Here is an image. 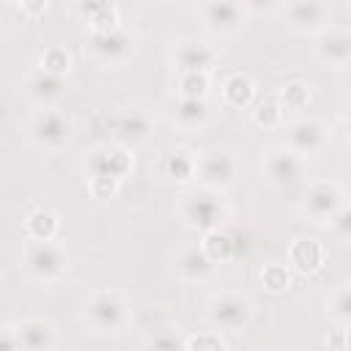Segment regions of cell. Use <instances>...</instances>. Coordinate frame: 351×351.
<instances>
[{
	"label": "cell",
	"instance_id": "cell-1",
	"mask_svg": "<svg viewBox=\"0 0 351 351\" xmlns=\"http://www.w3.org/2000/svg\"><path fill=\"white\" fill-rule=\"evenodd\" d=\"M129 296L118 288H99L85 299V324L93 332H121L129 324Z\"/></svg>",
	"mask_w": 351,
	"mask_h": 351
},
{
	"label": "cell",
	"instance_id": "cell-2",
	"mask_svg": "<svg viewBox=\"0 0 351 351\" xmlns=\"http://www.w3.org/2000/svg\"><path fill=\"white\" fill-rule=\"evenodd\" d=\"M178 214H181V219H184L186 228H192L197 233H206V230L222 225V219L228 217V208H225L222 192L208 189V186H200L195 192L181 195Z\"/></svg>",
	"mask_w": 351,
	"mask_h": 351
},
{
	"label": "cell",
	"instance_id": "cell-3",
	"mask_svg": "<svg viewBox=\"0 0 351 351\" xmlns=\"http://www.w3.org/2000/svg\"><path fill=\"white\" fill-rule=\"evenodd\" d=\"M255 304L241 291H219L206 302V321L219 332H241L250 326Z\"/></svg>",
	"mask_w": 351,
	"mask_h": 351
},
{
	"label": "cell",
	"instance_id": "cell-4",
	"mask_svg": "<svg viewBox=\"0 0 351 351\" xmlns=\"http://www.w3.org/2000/svg\"><path fill=\"white\" fill-rule=\"evenodd\" d=\"M22 263L33 280L58 282L66 274L71 258H69V250L52 239V241H30L22 252Z\"/></svg>",
	"mask_w": 351,
	"mask_h": 351
},
{
	"label": "cell",
	"instance_id": "cell-5",
	"mask_svg": "<svg viewBox=\"0 0 351 351\" xmlns=\"http://www.w3.org/2000/svg\"><path fill=\"white\" fill-rule=\"evenodd\" d=\"M27 137L44 151H60L74 137V121L58 107H41L27 123Z\"/></svg>",
	"mask_w": 351,
	"mask_h": 351
},
{
	"label": "cell",
	"instance_id": "cell-6",
	"mask_svg": "<svg viewBox=\"0 0 351 351\" xmlns=\"http://www.w3.org/2000/svg\"><path fill=\"white\" fill-rule=\"evenodd\" d=\"M239 170H241L239 156H236L230 148H208V151L197 154L195 178L200 181V186L225 192V189H230V186L236 184Z\"/></svg>",
	"mask_w": 351,
	"mask_h": 351
},
{
	"label": "cell",
	"instance_id": "cell-7",
	"mask_svg": "<svg viewBox=\"0 0 351 351\" xmlns=\"http://www.w3.org/2000/svg\"><path fill=\"white\" fill-rule=\"evenodd\" d=\"M280 14L296 36H318L332 22V8L326 0H282Z\"/></svg>",
	"mask_w": 351,
	"mask_h": 351
},
{
	"label": "cell",
	"instance_id": "cell-8",
	"mask_svg": "<svg viewBox=\"0 0 351 351\" xmlns=\"http://www.w3.org/2000/svg\"><path fill=\"white\" fill-rule=\"evenodd\" d=\"M134 170V156L132 148L121 143H99L88 151L85 156V173L88 176H112V178H126Z\"/></svg>",
	"mask_w": 351,
	"mask_h": 351
},
{
	"label": "cell",
	"instance_id": "cell-9",
	"mask_svg": "<svg viewBox=\"0 0 351 351\" xmlns=\"http://www.w3.org/2000/svg\"><path fill=\"white\" fill-rule=\"evenodd\" d=\"M200 19L211 36H236L247 22V8L241 0H206L200 5Z\"/></svg>",
	"mask_w": 351,
	"mask_h": 351
},
{
	"label": "cell",
	"instance_id": "cell-10",
	"mask_svg": "<svg viewBox=\"0 0 351 351\" xmlns=\"http://www.w3.org/2000/svg\"><path fill=\"white\" fill-rule=\"evenodd\" d=\"M19 90L25 93L27 101H33V104H38V107H52L58 99H63V96L69 93V82H66V77L52 74V71L36 66V69H30V71L22 77Z\"/></svg>",
	"mask_w": 351,
	"mask_h": 351
},
{
	"label": "cell",
	"instance_id": "cell-11",
	"mask_svg": "<svg viewBox=\"0 0 351 351\" xmlns=\"http://www.w3.org/2000/svg\"><path fill=\"white\" fill-rule=\"evenodd\" d=\"M304 156H299L296 151H291L288 145H280V148H269L263 154V162H261V173L263 178L271 184V186H293L302 173H304V165H302Z\"/></svg>",
	"mask_w": 351,
	"mask_h": 351
},
{
	"label": "cell",
	"instance_id": "cell-12",
	"mask_svg": "<svg viewBox=\"0 0 351 351\" xmlns=\"http://www.w3.org/2000/svg\"><path fill=\"white\" fill-rule=\"evenodd\" d=\"M340 206H343V192L335 181H326V178L307 184V189L302 195V211L313 222H329Z\"/></svg>",
	"mask_w": 351,
	"mask_h": 351
},
{
	"label": "cell",
	"instance_id": "cell-13",
	"mask_svg": "<svg viewBox=\"0 0 351 351\" xmlns=\"http://www.w3.org/2000/svg\"><path fill=\"white\" fill-rule=\"evenodd\" d=\"M110 132H112V140L126 145V148H134V145H143L151 132H154V118L145 112V110H118L112 112L110 118Z\"/></svg>",
	"mask_w": 351,
	"mask_h": 351
},
{
	"label": "cell",
	"instance_id": "cell-14",
	"mask_svg": "<svg viewBox=\"0 0 351 351\" xmlns=\"http://www.w3.org/2000/svg\"><path fill=\"white\" fill-rule=\"evenodd\" d=\"M173 66H176L178 74L181 71H206V74H211L214 66H217V49L203 38L184 36L173 47Z\"/></svg>",
	"mask_w": 351,
	"mask_h": 351
},
{
	"label": "cell",
	"instance_id": "cell-15",
	"mask_svg": "<svg viewBox=\"0 0 351 351\" xmlns=\"http://www.w3.org/2000/svg\"><path fill=\"white\" fill-rule=\"evenodd\" d=\"M329 145V129L318 118H299L288 126V148L299 156L321 154Z\"/></svg>",
	"mask_w": 351,
	"mask_h": 351
},
{
	"label": "cell",
	"instance_id": "cell-16",
	"mask_svg": "<svg viewBox=\"0 0 351 351\" xmlns=\"http://www.w3.org/2000/svg\"><path fill=\"white\" fill-rule=\"evenodd\" d=\"M90 52L104 66H123L132 55V36L123 27L90 33Z\"/></svg>",
	"mask_w": 351,
	"mask_h": 351
},
{
	"label": "cell",
	"instance_id": "cell-17",
	"mask_svg": "<svg viewBox=\"0 0 351 351\" xmlns=\"http://www.w3.org/2000/svg\"><path fill=\"white\" fill-rule=\"evenodd\" d=\"M315 58L324 66L343 69L351 63V33L340 27H326L315 36Z\"/></svg>",
	"mask_w": 351,
	"mask_h": 351
},
{
	"label": "cell",
	"instance_id": "cell-18",
	"mask_svg": "<svg viewBox=\"0 0 351 351\" xmlns=\"http://www.w3.org/2000/svg\"><path fill=\"white\" fill-rule=\"evenodd\" d=\"M214 269H217V263L206 255V250L200 244H189L173 258V271L184 282H206L214 274Z\"/></svg>",
	"mask_w": 351,
	"mask_h": 351
},
{
	"label": "cell",
	"instance_id": "cell-19",
	"mask_svg": "<svg viewBox=\"0 0 351 351\" xmlns=\"http://www.w3.org/2000/svg\"><path fill=\"white\" fill-rule=\"evenodd\" d=\"M326 263V250L321 241L315 239H307V236H299L291 241L288 247V266L296 271V274H315L321 271Z\"/></svg>",
	"mask_w": 351,
	"mask_h": 351
},
{
	"label": "cell",
	"instance_id": "cell-20",
	"mask_svg": "<svg viewBox=\"0 0 351 351\" xmlns=\"http://www.w3.org/2000/svg\"><path fill=\"white\" fill-rule=\"evenodd\" d=\"M14 332H16V343H19V351H49L58 346V335L55 329L41 321V318H22L14 324Z\"/></svg>",
	"mask_w": 351,
	"mask_h": 351
},
{
	"label": "cell",
	"instance_id": "cell-21",
	"mask_svg": "<svg viewBox=\"0 0 351 351\" xmlns=\"http://www.w3.org/2000/svg\"><path fill=\"white\" fill-rule=\"evenodd\" d=\"M208 101L206 99H189V96H178V101L173 104V121L186 129V132H197L208 123Z\"/></svg>",
	"mask_w": 351,
	"mask_h": 351
},
{
	"label": "cell",
	"instance_id": "cell-22",
	"mask_svg": "<svg viewBox=\"0 0 351 351\" xmlns=\"http://www.w3.org/2000/svg\"><path fill=\"white\" fill-rule=\"evenodd\" d=\"M200 247L206 250V255H208L214 263H225V261H230V258L239 255V241H236L233 230H228V228H222V225L206 230L203 239H200Z\"/></svg>",
	"mask_w": 351,
	"mask_h": 351
},
{
	"label": "cell",
	"instance_id": "cell-23",
	"mask_svg": "<svg viewBox=\"0 0 351 351\" xmlns=\"http://www.w3.org/2000/svg\"><path fill=\"white\" fill-rule=\"evenodd\" d=\"M255 82L247 77V74H230L225 82H222V101L228 107H236V110H247L255 104Z\"/></svg>",
	"mask_w": 351,
	"mask_h": 351
},
{
	"label": "cell",
	"instance_id": "cell-24",
	"mask_svg": "<svg viewBox=\"0 0 351 351\" xmlns=\"http://www.w3.org/2000/svg\"><path fill=\"white\" fill-rule=\"evenodd\" d=\"M60 230V217L52 208H36L25 219V236L30 241H52L58 239Z\"/></svg>",
	"mask_w": 351,
	"mask_h": 351
},
{
	"label": "cell",
	"instance_id": "cell-25",
	"mask_svg": "<svg viewBox=\"0 0 351 351\" xmlns=\"http://www.w3.org/2000/svg\"><path fill=\"white\" fill-rule=\"evenodd\" d=\"M326 315L335 324L351 329V282H340V285H335L329 291V296H326Z\"/></svg>",
	"mask_w": 351,
	"mask_h": 351
},
{
	"label": "cell",
	"instance_id": "cell-26",
	"mask_svg": "<svg viewBox=\"0 0 351 351\" xmlns=\"http://www.w3.org/2000/svg\"><path fill=\"white\" fill-rule=\"evenodd\" d=\"M85 16H88V25H90V33H104V30L121 27V14H118L112 0H99V3L88 5Z\"/></svg>",
	"mask_w": 351,
	"mask_h": 351
},
{
	"label": "cell",
	"instance_id": "cell-27",
	"mask_svg": "<svg viewBox=\"0 0 351 351\" xmlns=\"http://www.w3.org/2000/svg\"><path fill=\"white\" fill-rule=\"evenodd\" d=\"M195 170H197V156H192L184 148H176V151H170L165 156V176H170L178 184L192 181L195 178Z\"/></svg>",
	"mask_w": 351,
	"mask_h": 351
},
{
	"label": "cell",
	"instance_id": "cell-28",
	"mask_svg": "<svg viewBox=\"0 0 351 351\" xmlns=\"http://www.w3.org/2000/svg\"><path fill=\"white\" fill-rule=\"evenodd\" d=\"M282 118H285V107H282L280 96H266V99H261V101L252 104V121L258 126L274 129V126L282 123Z\"/></svg>",
	"mask_w": 351,
	"mask_h": 351
},
{
	"label": "cell",
	"instance_id": "cell-29",
	"mask_svg": "<svg viewBox=\"0 0 351 351\" xmlns=\"http://www.w3.org/2000/svg\"><path fill=\"white\" fill-rule=\"evenodd\" d=\"M291 266L288 263H277V261H269L261 266V285L269 291V293H282L288 285H291Z\"/></svg>",
	"mask_w": 351,
	"mask_h": 351
},
{
	"label": "cell",
	"instance_id": "cell-30",
	"mask_svg": "<svg viewBox=\"0 0 351 351\" xmlns=\"http://www.w3.org/2000/svg\"><path fill=\"white\" fill-rule=\"evenodd\" d=\"M38 66L52 71V74H60L66 77L71 71V52L60 44H52V47H44L41 55H38Z\"/></svg>",
	"mask_w": 351,
	"mask_h": 351
},
{
	"label": "cell",
	"instance_id": "cell-31",
	"mask_svg": "<svg viewBox=\"0 0 351 351\" xmlns=\"http://www.w3.org/2000/svg\"><path fill=\"white\" fill-rule=\"evenodd\" d=\"M184 348L189 351H228L230 343L222 337L219 329H203V332H195L189 337H184Z\"/></svg>",
	"mask_w": 351,
	"mask_h": 351
},
{
	"label": "cell",
	"instance_id": "cell-32",
	"mask_svg": "<svg viewBox=\"0 0 351 351\" xmlns=\"http://www.w3.org/2000/svg\"><path fill=\"white\" fill-rule=\"evenodd\" d=\"M211 88V77L206 71H181L178 74V96L206 99Z\"/></svg>",
	"mask_w": 351,
	"mask_h": 351
},
{
	"label": "cell",
	"instance_id": "cell-33",
	"mask_svg": "<svg viewBox=\"0 0 351 351\" xmlns=\"http://www.w3.org/2000/svg\"><path fill=\"white\" fill-rule=\"evenodd\" d=\"M280 101H282L285 110H304L310 104V88L302 80L285 82L282 90H280Z\"/></svg>",
	"mask_w": 351,
	"mask_h": 351
},
{
	"label": "cell",
	"instance_id": "cell-34",
	"mask_svg": "<svg viewBox=\"0 0 351 351\" xmlns=\"http://www.w3.org/2000/svg\"><path fill=\"white\" fill-rule=\"evenodd\" d=\"M121 189V178H112V176H88V192L99 200H107V197H115Z\"/></svg>",
	"mask_w": 351,
	"mask_h": 351
},
{
	"label": "cell",
	"instance_id": "cell-35",
	"mask_svg": "<svg viewBox=\"0 0 351 351\" xmlns=\"http://www.w3.org/2000/svg\"><path fill=\"white\" fill-rule=\"evenodd\" d=\"M332 228V233L340 239V241H351V206H340L337 214L326 222Z\"/></svg>",
	"mask_w": 351,
	"mask_h": 351
},
{
	"label": "cell",
	"instance_id": "cell-36",
	"mask_svg": "<svg viewBox=\"0 0 351 351\" xmlns=\"http://www.w3.org/2000/svg\"><path fill=\"white\" fill-rule=\"evenodd\" d=\"M247 14H271L282 5V0H241Z\"/></svg>",
	"mask_w": 351,
	"mask_h": 351
},
{
	"label": "cell",
	"instance_id": "cell-37",
	"mask_svg": "<svg viewBox=\"0 0 351 351\" xmlns=\"http://www.w3.org/2000/svg\"><path fill=\"white\" fill-rule=\"evenodd\" d=\"M324 343H326L329 348H346V346H348V329H346V326H340V324H335V329H332V332H326Z\"/></svg>",
	"mask_w": 351,
	"mask_h": 351
},
{
	"label": "cell",
	"instance_id": "cell-38",
	"mask_svg": "<svg viewBox=\"0 0 351 351\" xmlns=\"http://www.w3.org/2000/svg\"><path fill=\"white\" fill-rule=\"evenodd\" d=\"M16 5H19V11H22L25 16H30V19H36V16H41V14L47 11V5H49V0H19Z\"/></svg>",
	"mask_w": 351,
	"mask_h": 351
},
{
	"label": "cell",
	"instance_id": "cell-39",
	"mask_svg": "<svg viewBox=\"0 0 351 351\" xmlns=\"http://www.w3.org/2000/svg\"><path fill=\"white\" fill-rule=\"evenodd\" d=\"M0 351H19L14 324H5V326H3V332H0Z\"/></svg>",
	"mask_w": 351,
	"mask_h": 351
},
{
	"label": "cell",
	"instance_id": "cell-40",
	"mask_svg": "<svg viewBox=\"0 0 351 351\" xmlns=\"http://www.w3.org/2000/svg\"><path fill=\"white\" fill-rule=\"evenodd\" d=\"M340 82H343V88H346V90L351 93V63L340 69Z\"/></svg>",
	"mask_w": 351,
	"mask_h": 351
},
{
	"label": "cell",
	"instance_id": "cell-41",
	"mask_svg": "<svg viewBox=\"0 0 351 351\" xmlns=\"http://www.w3.org/2000/svg\"><path fill=\"white\" fill-rule=\"evenodd\" d=\"M77 3H80V8H82V11H85V8H88V5H93V3H99V0H77Z\"/></svg>",
	"mask_w": 351,
	"mask_h": 351
},
{
	"label": "cell",
	"instance_id": "cell-42",
	"mask_svg": "<svg viewBox=\"0 0 351 351\" xmlns=\"http://www.w3.org/2000/svg\"><path fill=\"white\" fill-rule=\"evenodd\" d=\"M346 126H348V132H351V110H348V115H346Z\"/></svg>",
	"mask_w": 351,
	"mask_h": 351
},
{
	"label": "cell",
	"instance_id": "cell-43",
	"mask_svg": "<svg viewBox=\"0 0 351 351\" xmlns=\"http://www.w3.org/2000/svg\"><path fill=\"white\" fill-rule=\"evenodd\" d=\"M14 3H19V0H14Z\"/></svg>",
	"mask_w": 351,
	"mask_h": 351
}]
</instances>
